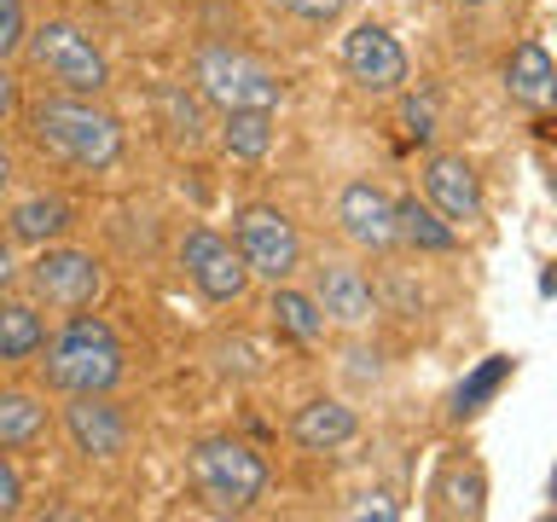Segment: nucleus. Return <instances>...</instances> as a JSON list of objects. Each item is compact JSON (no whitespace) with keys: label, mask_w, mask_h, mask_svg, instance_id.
I'll return each instance as SVG.
<instances>
[{"label":"nucleus","mask_w":557,"mask_h":522,"mask_svg":"<svg viewBox=\"0 0 557 522\" xmlns=\"http://www.w3.org/2000/svg\"><path fill=\"white\" fill-rule=\"evenodd\" d=\"M17 116H24V134L35 151H47L52 163H64L76 174H104L122 163V122L99 99L47 94V99L24 104Z\"/></svg>","instance_id":"nucleus-1"},{"label":"nucleus","mask_w":557,"mask_h":522,"mask_svg":"<svg viewBox=\"0 0 557 522\" xmlns=\"http://www.w3.org/2000/svg\"><path fill=\"white\" fill-rule=\"evenodd\" d=\"M41 377L52 395H111L128 377V348L99 313H70V320L41 343Z\"/></svg>","instance_id":"nucleus-2"},{"label":"nucleus","mask_w":557,"mask_h":522,"mask_svg":"<svg viewBox=\"0 0 557 522\" xmlns=\"http://www.w3.org/2000/svg\"><path fill=\"white\" fill-rule=\"evenodd\" d=\"M186 476L215 517H244L268 494V459L238 435H203L186 447Z\"/></svg>","instance_id":"nucleus-3"},{"label":"nucleus","mask_w":557,"mask_h":522,"mask_svg":"<svg viewBox=\"0 0 557 522\" xmlns=\"http://www.w3.org/2000/svg\"><path fill=\"white\" fill-rule=\"evenodd\" d=\"M24 59H29V70L52 87V94L99 99L104 87H111V59H104V47H99L82 24H70V17L29 24V35H24Z\"/></svg>","instance_id":"nucleus-4"},{"label":"nucleus","mask_w":557,"mask_h":522,"mask_svg":"<svg viewBox=\"0 0 557 522\" xmlns=\"http://www.w3.org/2000/svg\"><path fill=\"white\" fill-rule=\"evenodd\" d=\"M191 87L215 111H278L285 104V87H278L273 70L226 41H203L191 52Z\"/></svg>","instance_id":"nucleus-5"},{"label":"nucleus","mask_w":557,"mask_h":522,"mask_svg":"<svg viewBox=\"0 0 557 522\" xmlns=\"http://www.w3.org/2000/svg\"><path fill=\"white\" fill-rule=\"evenodd\" d=\"M29 285V302L41 308H59V313H76V308H94L104 296V261L94 250H76V244H41L35 261L17 273Z\"/></svg>","instance_id":"nucleus-6"},{"label":"nucleus","mask_w":557,"mask_h":522,"mask_svg":"<svg viewBox=\"0 0 557 522\" xmlns=\"http://www.w3.org/2000/svg\"><path fill=\"white\" fill-rule=\"evenodd\" d=\"M233 250L244 256L250 278H268V285H285V278L302 273V233L278 203H244L233 215Z\"/></svg>","instance_id":"nucleus-7"},{"label":"nucleus","mask_w":557,"mask_h":522,"mask_svg":"<svg viewBox=\"0 0 557 522\" xmlns=\"http://www.w3.org/2000/svg\"><path fill=\"white\" fill-rule=\"evenodd\" d=\"M181 268L186 278L198 285L203 302H244V290H250V268H244V256L233 250V238H221L215 226H186L181 238Z\"/></svg>","instance_id":"nucleus-8"},{"label":"nucleus","mask_w":557,"mask_h":522,"mask_svg":"<svg viewBox=\"0 0 557 522\" xmlns=\"http://www.w3.org/2000/svg\"><path fill=\"white\" fill-rule=\"evenodd\" d=\"M64 435H70V447L82 452V459H94V464H111L128 452L134 442V424H128V412L116 407L111 395H64Z\"/></svg>","instance_id":"nucleus-9"},{"label":"nucleus","mask_w":557,"mask_h":522,"mask_svg":"<svg viewBox=\"0 0 557 522\" xmlns=\"http://www.w3.org/2000/svg\"><path fill=\"white\" fill-rule=\"evenodd\" d=\"M407 47L395 41L383 24H355L343 35V76L360 94H400L407 87Z\"/></svg>","instance_id":"nucleus-10"},{"label":"nucleus","mask_w":557,"mask_h":522,"mask_svg":"<svg viewBox=\"0 0 557 522\" xmlns=\"http://www.w3.org/2000/svg\"><path fill=\"white\" fill-rule=\"evenodd\" d=\"M424 203L447 226H482L487 198H482V174L459 151H430L424 157Z\"/></svg>","instance_id":"nucleus-11"},{"label":"nucleus","mask_w":557,"mask_h":522,"mask_svg":"<svg viewBox=\"0 0 557 522\" xmlns=\"http://www.w3.org/2000/svg\"><path fill=\"white\" fill-rule=\"evenodd\" d=\"M337 226H343V238L355 244V250H366V256L400 250V238H395V198L377 181H348L337 191Z\"/></svg>","instance_id":"nucleus-12"},{"label":"nucleus","mask_w":557,"mask_h":522,"mask_svg":"<svg viewBox=\"0 0 557 522\" xmlns=\"http://www.w3.org/2000/svg\"><path fill=\"white\" fill-rule=\"evenodd\" d=\"M313 302H320L325 313V325H366L377 313V290H372V278H366L355 261H320L313 268Z\"/></svg>","instance_id":"nucleus-13"},{"label":"nucleus","mask_w":557,"mask_h":522,"mask_svg":"<svg viewBox=\"0 0 557 522\" xmlns=\"http://www.w3.org/2000/svg\"><path fill=\"white\" fill-rule=\"evenodd\" d=\"M360 435V412L348 407V400H308V407H296L290 418V442L302 452H337Z\"/></svg>","instance_id":"nucleus-14"},{"label":"nucleus","mask_w":557,"mask_h":522,"mask_svg":"<svg viewBox=\"0 0 557 522\" xmlns=\"http://www.w3.org/2000/svg\"><path fill=\"white\" fill-rule=\"evenodd\" d=\"M70 226H76V209H70L64 191H35V198H17L7 215V238L24 244V250H41V244H59Z\"/></svg>","instance_id":"nucleus-15"},{"label":"nucleus","mask_w":557,"mask_h":522,"mask_svg":"<svg viewBox=\"0 0 557 522\" xmlns=\"http://www.w3.org/2000/svg\"><path fill=\"white\" fill-rule=\"evenodd\" d=\"M52 435V407L47 395L24 389V383H12V389H0V452H35Z\"/></svg>","instance_id":"nucleus-16"},{"label":"nucleus","mask_w":557,"mask_h":522,"mask_svg":"<svg viewBox=\"0 0 557 522\" xmlns=\"http://www.w3.org/2000/svg\"><path fill=\"white\" fill-rule=\"evenodd\" d=\"M505 94L511 104H529V111H546L557 94V64L540 41H517L511 59H505Z\"/></svg>","instance_id":"nucleus-17"},{"label":"nucleus","mask_w":557,"mask_h":522,"mask_svg":"<svg viewBox=\"0 0 557 522\" xmlns=\"http://www.w3.org/2000/svg\"><path fill=\"white\" fill-rule=\"evenodd\" d=\"M41 343H47V320H41V302L29 296H0V365H29L41 360Z\"/></svg>","instance_id":"nucleus-18"},{"label":"nucleus","mask_w":557,"mask_h":522,"mask_svg":"<svg viewBox=\"0 0 557 522\" xmlns=\"http://www.w3.org/2000/svg\"><path fill=\"white\" fill-rule=\"evenodd\" d=\"M430 499H435V517L476 522V517L487 511V476H482V464L447 459V464H442V476H435V487H430Z\"/></svg>","instance_id":"nucleus-19"},{"label":"nucleus","mask_w":557,"mask_h":522,"mask_svg":"<svg viewBox=\"0 0 557 522\" xmlns=\"http://www.w3.org/2000/svg\"><path fill=\"white\" fill-rule=\"evenodd\" d=\"M395 238L418 256H453L459 250V226H447L430 203H418V198H395Z\"/></svg>","instance_id":"nucleus-20"},{"label":"nucleus","mask_w":557,"mask_h":522,"mask_svg":"<svg viewBox=\"0 0 557 522\" xmlns=\"http://www.w3.org/2000/svg\"><path fill=\"white\" fill-rule=\"evenodd\" d=\"M268 313H273L278 337H290V343H302V348H313V343L325 337V313H320V302H313L308 290H296L290 278H285V285H273Z\"/></svg>","instance_id":"nucleus-21"},{"label":"nucleus","mask_w":557,"mask_h":522,"mask_svg":"<svg viewBox=\"0 0 557 522\" xmlns=\"http://www.w3.org/2000/svg\"><path fill=\"white\" fill-rule=\"evenodd\" d=\"M157 111H163V128H169V139L174 146H203V111L209 104L198 99V87H186V82H174V87H163V94H157Z\"/></svg>","instance_id":"nucleus-22"},{"label":"nucleus","mask_w":557,"mask_h":522,"mask_svg":"<svg viewBox=\"0 0 557 522\" xmlns=\"http://www.w3.org/2000/svg\"><path fill=\"white\" fill-rule=\"evenodd\" d=\"M221 146L244 163H261L273 151V111H221Z\"/></svg>","instance_id":"nucleus-23"},{"label":"nucleus","mask_w":557,"mask_h":522,"mask_svg":"<svg viewBox=\"0 0 557 522\" xmlns=\"http://www.w3.org/2000/svg\"><path fill=\"white\" fill-rule=\"evenodd\" d=\"M505 377H511V360H505V355H494V360H487V365H482L476 377L465 383L459 395H453V418H470V412H482V400L494 395V389H499Z\"/></svg>","instance_id":"nucleus-24"},{"label":"nucleus","mask_w":557,"mask_h":522,"mask_svg":"<svg viewBox=\"0 0 557 522\" xmlns=\"http://www.w3.org/2000/svg\"><path fill=\"white\" fill-rule=\"evenodd\" d=\"M273 12H285L296 17V24H308V29H325V24H337V17L355 7V0H268Z\"/></svg>","instance_id":"nucleus-25"},{"label":"nucleus","mask_w":557,"mask_h":522,"mask_svg":"<svg viewBox=\"0 0 557 522\" xmlns=\"http://www.w3.org/2000/svg\"><path fill=\"white\" fill-rule=\"evenodd\" d=\"M24 35H29V12H24V0H0V59H17L24 52Z\"/></svg>","instance_id":"nucleus-26"},{"label":"nucleus","mask_w":557,"mask_h":522,"mask_svg":"<svg viewBox=\"0 0 557 522\" xmlns=\"http://www.w3.org/2000/svg\"><path fill=\"white\" fill-rule=\"evenodd\" d=\"M400 122H407L412 139H435V99L430 94H407L400 99Z\"/></svg>","instance_id":"nucleus-27"},{"label":"nucleus","mask_w":557,"mask_h":522,"mask_svg":"<svg viewBox=\"0 0 557 522\" xmlns=\"http://www.w3.org/2000/svg\"><path fill=\"white\" fill-rule=\"evenodd\" d=\"M24 511V476H17V464L0 452V517H17Z\"/></svg>","instance_id":"nucleus-28"},{"label":"nucleus","mask_w":557,"mask_h":522,"mask_svg":"<svg viewBox=\"0 0 557 522\" xmlns=\"http://www.w3.org/2000/svg\"><path fill=\"white\" fill-rule=\"evenodd\" d=\"M17 111H24V82H17V76H12V64L0 59V128H7Z\"/></svg>","instance_id":"nucleus-29"},{"label":"nucleus","mask_w":557,"mask_h":522,"mask_svg":"<svg viewBox=\"0 0 557 522\" xmlns=\"http://www.w3.org/2000/svg\"><path fill=\"white\" fill-rule=\"evenodd\" d=\"M17 273H24V268H17V244H12L7 233H0V296L17 290Z\"/></svg>","instance_id":"nucleus-30"},{"label":"nucleus","mask_w":557,"mask_h":522,"mask_svg":"<svg viewBox=\"0 0 557 522\" xmlns=\"http://www.w3.org/2000/svg\"><path fill=\"white\" fill-rule=\"evenodd\" d=\"M12 186H17V163H12V151L0 146V198H12Z\"/></svg>","instance_id":"nucleus-31"}]
</instances>
